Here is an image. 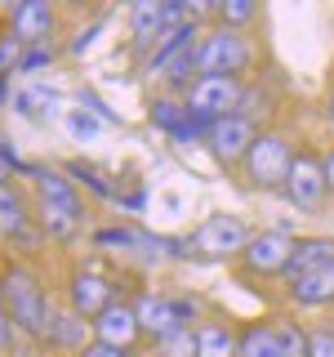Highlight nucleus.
<instances>
[{
	"instance_id": "obj_1",
	"label": "nucleus",
	"mask_w": 334,
	"mask_h": 357,
	"mask_svg": "<svg viewBox=\"0 0 334 357\" xmlns=\"http://www.w3.org/2000/svg\"><path fill=\"white\" fill-rule=\"evenodd\" d=\"M22 183L31 192V210H36V228L45 245L72 250L85 237V223H89V201L81 197V188L63 174V165H49V161H27Z\"/></svg>"
},
{
	"instance_id": "obj_2",
	"label": "nucleus",
	"mask_w": 334,
	"mask_h": 357,
	"mask_svg": "<svg viewBox=\"0 0 334 357\" xmlns=\"http://www.w3.org/2000/svg\"><path fill=\"white\" fill-rule=\"evenodd\" d=\"M0 304H5V312L14 317V326L27 344H36V349L49 344L58 290L49 286V277H45L40 264H27V259L0 264Z\"/></svg>"
},
{
	"instance_id": "obj_3",
	"label": "nucleus",
	"mask_w": 334,
	"mask_h": 357,
	"mask_svg": "<svg viewBox=\"0 0 334 357\" xmlns=\"http://www.w3.org/2000/svg\"><path fill=\"white\" fill-rule=\"evenodd\" d=\"M120 295H134V277L120 264L103 259V255H81L63 268L58 277V304L72 308L76 317L94 321L103 308H111Z\"/></svg>"
},
{
	"instance_id": "obj_4",
	"label": "nucleus",
	"mask_w": 334,
	"mask_h": 357,
	"mask_svg": "<svg viewBox=\"0 0 334 357\" xmlns=\"http://www.w3.org/2000/svg\"><path fill=\"white\" fill-rule=\"evenodd\" d=\"M259 40L250 31L232 27H205L196 40V76H232V81H254L259 76Z\"/></svg>"
},
{
	"instance_id": "obj_5",
	"label": "nucleus",
	"mask_w": 334,
	"mask_h": 357,
	"mask_svg": "<svg viewBox=\"0 0 334 357\" xmlns=\"http://www.w3.org/2000/svg\"><path fill=\"white\" fill-rule=\"evenodd\" d=\"M294 148H299V139L289 130L267 126L259 139H254V148L241 161V170H237L241 183L250 188V192H259V197H281V183H285V174H289Z\"/></svg>"
},
{
	"instance_id": "obj_6",
	"label": "nucleus",
	"mask_w": 334,
	"mask_h": 357,
	"mask_svg": "<svg viewBox=\"0 0 334 357\" xmlns=\"http://www.w3.org/2000/svg\"><path fill=\"white\" fill-rule=\"evenodd\" d=\"M254 237V223L232 215V210H209L205 219L187 232L192 241V264H237L241 250Z\"/></svg>"
},
{
	"instance_id": "obj_7",
	"label": "nucleus",
	"mask_w": 334,
	"mask_h": 357,
	"mask_svg": "<svg viewBox=\"0 0 334 357\" xmlns=\"http://www.w3.org/2000/svg\"><path fill=\"white\" fill-rule=\"evenodd\" d=\"M281 201L294 210V215H308V219L326 215L330 188H326V165H321V148H317V143L299 139L294 161H289V174H285V183H281Z\"/></svg>"
},
{
	"instance_id": "obj_8",
	"label": "nucleus",
	"mask_w": 334,
	"mask_h": 357,
	"mask_svg": "<svg viewBox=\"0 0 334 357\" xmlns=\"http://www.w3.org/2000/svg\"><path fill=\"white\" fill-rule=\"evenodd\" d=\"M294 237L289 228H254L250 245L241 250V259L232 264L241 282H263V286H281L289 255H294Z\"/></svg>"
},
{
	"instance_id": "obj_9",
	"label": "nucleus",
	"mask_w": 334,
	"mask_h": 357,
	"mask_svg": "<svg viewBox=\"0 0 334 357\" xmlns=\"http://www.w3.org/2000/svg\"><path fill=\"white\" fill-rule=\"evenodd\" d=\"M0 22L22 45H54L63 40V9L54 0H9L0 5Z\"/></svg>"
},
{
	"instance_id": "obj_10",
	"label": "nucleus",
	"mask_w": 334,
	"mask_h": 357,
	"mask_svg": "<svg viewBox=\"0 0 334 357\" xmlns=\"http://www.w3.org/2000/svg\"><path fill=\"white\" fill-rule=\"evenodd\" d=\"M134 312H138V326H143V340L161 344L165 335L174 331H187V317L178 308V290H161V286H134Z\"/></svg>"
},
{
	"instance_id": "obj_11",
	"label": "nucleus",
	"mask_w": 334,
	"mask_h": 357,
	"mask_svg": "<svg viewBox=\"0 0 334 357\" xmlns=\"http://www.w3.org/2000/svg\"><path fill=\"white\" fill-rule=\"evenodd\" d=\"M259 126H254L250 116H241V112H232V116H223V121H214L209 126V134H205V152H209V161L218 165V170H241V161L250 156V148H254V139H259Z\"/></svg>"
},
{
	"instance_id": "obj_12",
	"label": "nucleus",
	"mask_w": 334,
	"mask_h": 357,
	"mask_svg": "<svg viewBox=\"0 0 334 357\" xmlns=\"http://www.w3.org/2000/svg\"><path fill=\"white\" fill-rule=\"evenodd\" d=\"M241 89H245V81H232V76H196L183 94V107H187V116L214 126V121L232 116L241 107Z\"/></svg>"
},
{
	"instance_id": "obj_13",
	"label": "nucleus",
	"mask_w": 334,
	"mask_h": 357,
	"mask_svg": "<svg viewBox=\"0 0 334 357\" xmlns=\"http://www.w3.org/2000/svg\"><path fill=\"white\" fill-rule=\"evenodd\" d=\"M281 312H334V264L317 268L303 277H285L281 282Z\"/></svg>"
},
{
	"instance_id": "obj_14",
	"label": "nucleus",
	"mask_w": 334,
	"mask_h": 357,
	"mask_svg": "<svg viewBox=\"0 0 334 357\" xmlns=\"http://www.w3.org/2000/svg\"><path fill=\"white\" fill-rule=\"evenodd\" d=\"M94 340L98 344H111V349H138L148 353V340H143V326H138V312H134V299L120 295L111 308H103L94 317Z\"/></svg>"
},
{
	"instance_id": "obj_15",
	"label": "nucleus",
	"mask_w": 334,
	"mask_h": 357,
	"mask_svg": "<svg viewBox=\"0 0 334 357\" xmlns=\"http://www.w3.org/2000/svg\"><path fill=\"white\" fill-rule=\"evenodd\" d=\"M36 228V210H31V192L22 178H9L0 183V237H5V250L14 245L18 237Z\"/></svg>"
},
{
	"instance_id": "obj_16",
	"label": "nucleus",
	"mask_w": 334,
	"mask_h": 357,
	"mask_svg": "<svg viewBox=\"0 0 334 357\" xmlns=\"http://www.w3.org/2000/svg\"><path fill=\"white\" fill-rule=\"evenodd\" d=\"M18 121H31V126H45L49 116H63V89L58 85H45V81H22L14 85V103H9Z\"/></svg>"
},
{
	"instance_id": "obj_17",
	"label": "nucleus",
	"mask_w": 334,
	"mask_h": 357,
	"mask_svg": "<svg viewBox=\"0 0 334 357\" xmlns=\"http://www.w3.org/2000/svg\"><path fill=\"white\" fill-rule=\"evenodd\" d=\"M63 174L72 178L76 188H81L85 201H103V206H116V201H120V178H111L103 165L85 161V156H72V161H63Z\"/></svg>"
},
{
	"instance_id": "obj_18",
	"label": "nucleus",
	"mask_w": 334,
	"mask_h": 357,
	"mask_svg": "<svg viewBox=\"0 0 334 357\" xmlns=\"http://www.w3.org/2000/svg\"><path fill=\"white\" fill-rule=\"evenodd\" d=\"M85 344H94V321L76 317L72 308H54V326H49V344H45V353H58V357H76L85 349Z\"/></svg>"
},
{
	"instance_id": "obj_19",
	"label": "nucleus",
	"mask_w": 334,
	"mask_h": 357,
	"mask_svg": "<svg viewBox=\"0 0 334 357\" xmlns=\"http://www.w3.org/2000/svg\"><path fill=\"white\" fill-rule=\"evenodd\" d=\"M241 344V321L223 317V312H209L196 326V357H237Z\"/></svg>"
},
{
	"instance_id": "obj_20",
	"label": "nucleus",
	"mask_w": 334,
	"mask_h": 357,
	"mask_svg": "<svg viewBox=\"0 0 334 357\" xmlns=\"http://www.w3.org/2000/svg\"><path fill=\"white\" fill-rule=\"evenodd\" d=\"M326 264H334V232H299L285 277L317 273V268H326ZM285 277H281V282H285Z\"/></svg>"
},
{
	"instance_id": "obj_21",
	"label": "nucleus",
	"mask_w": 334,
	"mask_h": 357,
	"mask_svg": "<svg viewBox=\"0 0 334 357\" xmlns=\"http://www.w3.org/2000/svg\"><path fill=\"white\" fill-rule=\"evenodd\" d=\"M241 116H250L259 130H267V126H276V112H281V98H276V89H272V81L267 76H254V81H245V89H241Z\"/></svg>"
},
{
	"instance_id": "obj_22",
	"label": "nucleus",
	"mask_w": 334,
	"mask_h": 357,
	"mask_svg": "<svg viewBox=\"0 0 334 357\" xmlns=\"http://www.w3.org/2000/svg\"><path fill=\"white\" fill-rule=\"evenodd\" d=\"M237 357H285V344H281V335H276V326H272V312H267V317L241 321Z\"/></svg>"
},
{
	"instance_id": "obj_23",
	"label": "nucleus",
	"mask_w": 334,
	"mask_h": 357,
	"mask_svg": "<svg viewBox=\"0 0 334 357\" xmlns=\"http://www.w3.org/2000/svg\"><path fill=\"white\" fill-rule=\"evenodd\" d=\"M183 121H187L183 98L170 94V89H152V94H148V126H152L156 134H165V139H170V134L183 126Z\"/></svg>"
},
{
	"instance_id": "obj_24",
	"label": "nucleus",
	"mask_w": 334,
	"mask_h": 357,
	"mask_svg": "<svg viewBox=\"0 0 334 357\" xmlns=\"http://www.w3.org/2000/svg\"><path fill=\"white\" fill-rule=\"evenodd\" d=\"M63 59H67L63 40H54V45H27V50H22V63H18V81H40V76L54 72Z\"/></svg>"
},
{
	"instance_id": "obj_25",
	"label": "nucleus",
	"mask_w": 334,
	"mask_h": 357,
	"mask_svg": "<svg viewBox=\"0 0 334 357\" xmlns=\"http://www.w3.org/2000/svg\"><path fill=\"white\" fill-rule=\"evenodd\" d=\"M214 22L232 31H250L254 22H263V9L254 0H214Z\"/></svg>"
},
{
	"instance_id": "obj_26",
	"label": "nucleus",
	"mask_w": 334,
	"mask_h": 357,
	"mask_svg": "<svg viewBox=\"0 0 334 357\" xmlns=\"http://www.w3.org/2000/svg\"><path fill=\"white\" fill-rule=\"evenodd\" d=\"M63 134H67L72 143H98V139L107 134V126L94 116V112H85V107L72 103V107L63 112Z\"/></svg>"
},
{
	"instance_id": "obj_27",
	"label": "nucleus",
	"mask_w": 334,
	"mask_h": 357,
	"mask_svg": "<svg viewBox=\"0 0 334 357\" xmlns=\"http://www.w3.org/2000/svg\"><path fill=\"white\" fill-rule=\"evenodd\" d=\"M272 326L285 344V357H308V321H299L294 312H272Z\"/></svg>"
},
{
	"instance_id": "obj_28",
	"label": "nucleus",
	"mask_w": 334,
	"mask_h": 357,
	"mask_svg": "<svg viewBox=\"0 0 334 357\" xmlns=\"http://www.w3.org/2000/svg\"><path fill=\"white\" fill-rule=\"evenodd\" d=\"M103 31H107V14H94L89 22H81V27H76L72 36H63L67 59H85V54L98 45V36H103Z\"/></svg>"
},
{
	"instance_id": "obj_29",
	"label": "nucleus",
	"mask_w": 334,
	"mask_h": 357,
	"mask_svg": "<svg viewBox=\"0 0 334 357\" xmlns=\"http://www.w3.org/2000/svg\"><path fill=\"white\" fill-rule=\"evenodd\" d=\"M72 103H76V107H85V112H94V116L103 121V126H125V116H120V112L111 107V103H107L103 94H98L94 85H81V89H76V98H72Z\"/></svg>"
},
{
	"instance_id": "obj_30",
	"label": "nucleus",
	"mask_w": 334,
	"mask_h": 357,
	"mask_svg": "<svg viewBox=\"0 0 334 357\" xmlns=\"http://www.w3.org/2000/svg\"><path fill=\"white\" fill-rule=\"evenodd\" d=\"M22 50H27V45H22V40L14 36V31L5 27V22H0V81H18Z\"/></svg>"
},
{
	"instance_id": "obj_31",
	"label": "nucleus",
	"mask_w": 334,
	"mask_h": 357,
	"mask_svg": "<svg viewBox=\"0 0 334 357\" xmlns=\"http://www.w3.org/2000/svg\"><path fill=\"white\" fill-rule=\"evenodd\" d=\"M148 353H152V357H196V326L165 335V340H161V344H152Z\"/></svg>"
},
{
	"instance_id": "obj_32",
	"label": "nucleus",
	"mask_w": 334,
	"mask_h": 357,
	"mask_svg": "<svg viewBox=\"0 0 334 357\" xmlns=\"http://www.w3.org/2000/svg\"><path fill=\"white\" fill-rule=\"evenodd\" d=\"M22 152H18V143L9 139V130L0 126V183H9V178H22Z\"/></svg>"
},
{
	"instance_id": "obj_33",
	"label": "nucleus",
	"mask_w": 334,
	"mask_h": 357,
	"mask_svg": "<svg viewBox=\"0 0 334 357\" xmlns=\"http://www.w3.org/2000/svg\"><path fill=\"white\" fill-rule=\"evenodd\" d=\"M308 357H334V321H312L308 326Z\"/></svg>"
},
{
	"instance_id": "obj_34",
	"label": "nucleus",
	"mask_w": 334,
	"mask_h": 357,
	"mask_svg": "<svg viewBox=\"0 0 334 357\" xmlns=\"http://www.w3.org/2000/svg\"><path fill=\"white\" fill-rule=\"evenodd\" d=\"M22 335H18V326H14V317L5 312V304H0V357H18V349H22Z\"/></svg>"
},
{
	"instance_id": "obj_35",
	"label": "nucleus",
	"mask_w": 334,
	"mask_h": 357,
	"mask_svg": "<svg viewBox=\"0 0 334 357\" xmlns=\"http://www.w3.org/2000/svg\"><path fill=\"white\" fill-rule=\"evenodd\" d=\"M76 357H148V353H138V349H111V344H85Z\"/></svg>"
},
{
	"instance_id": "obj_36",
	"label": "nucleus",
	"mask_w": 334,
	"mask_h": 357,
	"mask_svg": "<svg viewBox=\"0 0 334 357\" xmlns=\"http://www.w3.org/2000/svg\"><path fill=\"white\" fill-rule=\"evenodd\" d=\"M321 165H326V188H330V201H334V143L321 148Z\"/></svg>"
},
{
	"instance_id": "obj_37",
	"label": "nucleus",
	"mask_w": 334,
	"mask_h": 357,
	"mask_svg": "<svg viewBox=\"0 0 334 357\" xmlns=\"http://www.w3.org/2000/svg\"><path fill=\"white\" fill-rule=\"evenodd\" d=\"M321 116H326V126L334 130V85L326 89V98H321Z\"/></svg>"
},
{
	"instance_id": "obj_38",
	"label": "nucleus",
	"mask_w": 334,
	"mask_h": 357,
	"mask_svg": "<svg viewBox=\"0 0 334 357\" xmlns=\"http://www.w3.org/2000/svg\"><path fill=\"white\" fill-rule=\"evenodd\" d=\"M14 85L18 81H0V112H9V103H14Z\"/></svg>"
},
{
	"instance_id": "obj_39",
	"label": "nucleus",
	"mask_w": 334,
	"mask_h": 357,
	"mask_svg": "<svg viewBox=\"0 0 334 357\" xmlns=\"http://www.w3.org/2000/svg\"><path fill=\"white\" fill-rule=\"evenodd\" d=\"M9 259V250H5V237H0V264H5Z\"/></svg>"
}]
</instances>
